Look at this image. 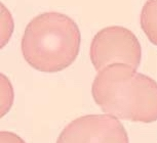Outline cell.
Wrapping results in <instances>:
<instances>
[{
  "instance_id": "3957f363",
  "label": "cell",
  "mask_w": 157,
  "mask_h": 143,
  "mask_svg": "<svg viewBox=\"0 0 157 143\" xmlns=\"http://www.w3.org/2000/svg\"><path fill=\"white\" fill-rule=\"evenodd\" d=\"M90 57L98 72L117 62L138 68L142 61V47L137 36L129 29L109 26L94 35L90 47Z\"/></svg>"
},
{
  "instance_id": "5b68a950",
  "label": "cell",
  "mask_w": 157,
  "mask_h": 143,
  "mask_svg": "<svg viewBox=\"0 0 157 143\" xmlns=\"http://www.w3.org/2000/svg\"><path fill=\"white\" fill-rule=\"evenodd\" d=\"M140 24L148 40L157 46V0H147L141 11Z\"/></svg>"
},
{
  "instance_id": "6da1fadb",
  "label": "cell",
  "mask_w": 157,
  "mask_h": 143,
  "mask_svg": "<svg viewBox=\"0 0 157 143\" xmlns=\"http://www.w3.org/2000/svg\"><path fill=\"white\" fill-rule=\"evenodd\" d=\"M91 95L104 112L134 123L157 121V82L126 64H111L98 72Z\"/></svg>"
},
{
  "instance_id": "7a4b0ae2",
  "label": "cell",
  "mask_w": 157,
  "mask_h": 143,
  "mask_svg": "<svg viewBox=\"0 0 157 143\" xmlns=\"http://www.w3.org/2000/svg\"><path fill=\"white\" fill-rule=\"evenodd\" d=\"M78 25L61 13H43L26 27L21 43L27 64L42 73H58L69 68L80 50Z\"/></svg>"
},
{
  "instance_id": "ba28073f",
  "label": "cell",
  "mask_w": 157,
  "mask_h": 143,
  "mask_svg": "<svg viewBox=\"0 0 157 143\" xmlns=\"http://www.w3.org/2000/svg\"><path fill=\"white\" fill-rule=\"evenodd\" d=\"M0 142L1 143H26L22 137L10 131L0 132Z\"/></svg>"
},
{
  "instance_id": "277c9868",
  "label": "cell",
  "mask_w": 157,
  "mask_h": 143,
  "mask_svg": "<svg viewBox=\"0 0 157 143\" xmlns=\"http://www.w3.org/2000/svg\"><path fill=\"white\" fill-rule=\"evenodd\" d=\"M56 143H129V139L116 117L86 115L70 122Z\"/></svg>"
},
{
  "instance_id": "52a82bcc",
  "label": "cell",
  "mask_w": 157,
  "mask_h": 143,
  "mask_svg": "<svg viewBox=\"0 0 157 143\" xmlns=\"http://www.w3.org/2000/svg\"><path fill=\"white\" fill-rule=\"evenodd\" d=\"M13 32V20L10 10L1 4V48L6 45Z\"/></svg>"
},
{
  "instance_id": "8992f818",
  "label": "cell",
  "mask_w": 157,
  "mask_h": 143,
  "mask_svg": "<svg viewBox=\"0 0 157 143\" xmlns=\"http://www.w3.org/2000/svg\"><path fill=\"white\" fill-rule=\"evenodd\" d=\"M13 103V85L4 74H1V118L10 111Z\"/></svg>"
}]
</instances>
